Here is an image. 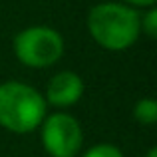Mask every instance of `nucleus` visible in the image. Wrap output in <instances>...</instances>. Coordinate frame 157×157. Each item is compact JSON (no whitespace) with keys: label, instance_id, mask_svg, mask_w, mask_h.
Listing matches in <instances>:
<instances>
[{"label":"nucleus","instance_id":"1a4fd4ad","mask_svg":"<svg viewBox=\"0 0 157 157\" xmlns=\"http://www.w3.org/2000/svg\"><path fill=\"white\" fill-rule=\"evenodd\" d=\"M157 0H123V4H131V6H139V8H151L155 6Z\"/></svg>","mask_w":157,"mask_h":157},{"label":"nucleus","instance_id":"f03ea898","mask_svg":"<svg viewBox=\"0 0 157 157\" xmlns=\"http://www.w3.org/2000/svg\"><path fill=\"white\" fill-rule=\"evenodd\" d=\"M46 117V100L22 82L0 84V125L12 133H30Z\"/></svg>","mask_w":157,"mask_h":157},{"label":"nucleus","instance_id":"9d476101","mask_svg":"<svg viewBox=\"0 0 157 157\" xmlns=\"http://www.w3.org/2000/svg\"><path fill=\"white\" fill-rule=\"evenodd\" d=\"M145 157H157V147H151L149 151H147V155Z\"/></svg>","mask_w":157,"mask_h":157},{"label":"nucleus","instance_id":"f257e3e1","mask_svg":"<svg viewBox=\"0 0 157 157\" xmlns=\"http://www.w3.org/2000/svg\"><path fill=\"white\" fill-rule=\"evenodd\" d=\"M88 32L101 48L121 52L137 42L141 34V16L129 4L101 2L90 10Z\"/></svg>","mask_w":157,"mask_h":157},{"label":"nucleus","instance_id":"20e7f679","mask_svg":"<svg viewBox=\"0 0 157 157\" xmlns=\"http://www.w3.org/2000/svg\"><path fill=\"white\" fill-rule=\"evenodd\" d=\"M40 137L50 157H76L84 143V131L74 115L56 111L40 123Z\"/></svg>","mask_w":157,"mask_h":157},{"label":"nucleus","instance_id":"6e6552de","mask_svg":"<svg viewBox=\"0 0 157 157\" xmlns=\"http://www.w3.org/2000/svg\"><path fill=\"white\" fill-rule=\"evenodd\" d=\"M141 32H145L149 38L157 36V10H155V6L147 8V12L141 16Z\"/></svg>","mask_w":157,"mask_h":157},{"label":"nucleus","instance_id":"423d86ee","mask_svg":"<svg viewBox=\"0 0 157 157\" xmlns=\"http://www.w3.org/2000/svg\"><path fill=\"white\" fill-rule=\"evenodd\" d=\"M133 117L141 125H155L157 123V101L151 98L139 100L133 107Z\"/></svg>","mask_w":157,"mask_h":157},{"label":"nucleus","instance_id":"0eeeda50","mask_svg":"<svg viewBox=\"0 0 157 157\" xmlns=\"http://www.w3.org/2000/svg\"><path fill=\"white\" fill-rule=\"evenodd\" d=\"M82 157H125L121 153V149L111 143H98V145L90 147Z\"/></svg>","mask_w":157,"mask_h":157},{"label":"nucleus","instance_id":"39448f33","mask_svg":"<svg viewBox=\"0 0 157 157\" xmlns=\"http://www.w3.org/2000/svg\"><path fill=\"white\" fill-rule=\"evenodd\" d=\"M84 96V80L72 70L58 72L46 84V104L54 107H70L82 100Z\"/></svg>","mask_w":157,"mask_h":157},{"label":"nucleus","instance_id":"7ed1b4c3","mask_svg":"<svg viewBox=\"0 0 157 157\" xmlns=\"http://www.w3.org/2000/svg\"><path fill=\"white\" fill-rule=\"evenodd\" d=\"M14 54L28 68H50L64 56V38L50 26H30L14 38Z\"/></svg>","mask_w":157,"mask_h":157}]
</instances>
